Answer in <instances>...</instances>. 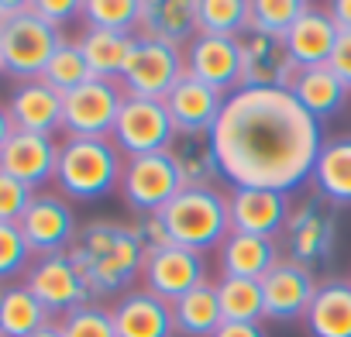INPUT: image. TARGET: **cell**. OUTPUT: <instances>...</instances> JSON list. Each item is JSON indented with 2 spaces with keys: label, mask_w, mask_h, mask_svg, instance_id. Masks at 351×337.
Here are the masks:
<instances>
[{
  "label": "cell",
  "mask_w": 351,
  "mask_h": 337,
  "mask_svg": "<svg viewBox=\"0 0 351 337\" xmlns=\"http://www.w3.org/2000/svg\"><path fill=\"white\" fill-rule=\"evenodd\" d=\"M289 93L300 100V107L313 117V121H330L337 117L348 100H351V90L327 69V66H313V69H300L289 83Z\"/></svg>",
  "instance_id": "4316f807"
},
{
  "label": "cell",
  "mask_w": 351,
  "mask_h": 337,
  "mask_svg": "<svg viewBox=\"0 0 351 337\" xmlns=\"http://www.w3.org/2000/svg\"><path fill=\"white\" fill-rule=\"evenodd\" d=\"M172 320H176V337H214L217 327L224 323L221 303H217V286L207 282L183 299L172 303Z\"/></svg>",
  "instance_id": "4dcf8cb0"
},
{
  "label": "cell",
  "mask_w": 351,
  "mask_h": 337,
  "mask_svg": "<svg viewBox=\"0 0 351 337\" xmlns=\"http://www.w3.org/2000/svg\"><path fill=\"white\" fill-rule=\"evenodd\" d=\"M69 255L80 265L93 299H121L134 289V279H141L148 251L141 248L131 224L90 221L80 227Z\"/></svg>",
  "instance_id": "7a4b0ae2"
},
{
  "label": "cell",
  "mask_w": 351,
  "mask_h": 337,
  "mask_svg": "<svg viewBox=\"0 0 351 337\" xmlns=\"http://www.w3.org/2000/svg\"><path fill=\"white\" fill-rule=\"evenodd\" d=\"M56 165H59V141L49 134L14 131L8 145L0 148V168L35 193L56 183Z\"/></svg>",
  "instance_id": "e0dca14e"
},
{
  "label": "cell",
  "mask_w": 351,
  "mask_h": 337,
  "mask_svg": "<svg viewBox=\"0 0 351 337\" xmlns=\"http://www.w3.org/2000/svg\"><path fill=\"white\" fill-rule=\"evenodd\" d=\"M93 76H90V66H86V59H83V52H80V42L76 38H66L59 49H56V55L49 59V66H45V73H42V83H49L56 93H73L76 86H83V83H90Z\"/></svg>",
  "instance_id": "e575fe53"
},
{
  "label": "cell",
  "mask_w": 351,
  "mask_h": 337,
  "mask_svg": "<svg viewBox=\"0 0 351 337\" xmlns=\"http://www.w3.org/2000/svg\"><path fill=\"white\" fill-rule=\"evenodd\" d=\"M186 76V49H176L158 38L134 35L128 66L121 73V90L124 97H141V100H165L169 90Z\"/></svg>",
  "instance_id": "52a82bcc"
},
{
  "label": "cell",
  "mask_w": 351,
  "mask_h": 337,
  "mask_svg": "<svg viewBox=\"0 0 351 337\" xmlns=\"http://www.w3.org/2000/svg\"><path fill=\"white\" fill-rule=\"evenodd\" d=\"M138 35L169 42L176 49H186L200 35L197 0H141Z\"/></svg>",
  "instance_id": "7402d4cb"
},
{
  "label": "cell",
  "mask_w": 351,
  "mask_h": 337,
  "mask_svg": "<svg viewBox=\"0 0 351 337\" xmlns=\"http://www.w3.org/2000/svg\"><path fill=\"white\" fill-rule=\"evenodd\" d=\"M110 313H114L117 337H176L172 303L158 299L145 286L114 299Z\"/></svg>",
  "instance_id": "ffe728a7"
},
{
  "label": "cell",
  "mask_w": 351,
  "mask_h": 337,
  "mask_svg": "<svg viewBox=\"0 0 351 337\" xmlns=\"http://www.w3.org/2000/svg\"><path fill=\"white\" fill-rule=\"evenodd\" d=\"M162 224L169 231V241L207 255L210 248H221L231 234V214H228V193L221 190H183L165 210Z\"/></svg>",
  "instance_id": "277c9868"
},
{
  "label": "cell",
  "mask_w": 351,
  "mask_h": 337,
  "mask_svg": "<svg viewBox=\"0 0 351 337\" xmlns=\"http://www.w3.org/2000/svg\"><path fill=\"white\" fill-rule=\"evenodd\" d=\"M176 127L172 117L165 110L162 100H141V97H128L110 141L117 145V151L124 158H138V155H155V151H172L176 145Z\"/></svg>",
  "instance_id": "30bf717a"
},
{
  "label": "cell",
  "mask_w": 351,
  "mask_h": 337,
  "mask_svg": "<svg viewBox=\"0 0 351 337\" xmlns=\"http://www.w3.org/2000/svg\"><path fill=\"white\" fill-rule=\"evenodd\" d=\"M0 76H4V62H0Z\"/></svg>",
  "instance_id": "7dc6e473"
},
{
  "label": "cell",
  "mask_w": 351,
  "mask_h": 337,
  "mask_svg": "<svg viewBox=\"0 0 351 337\" xmlns=\"http://www.w3.org/2000/svg\"><path fill=\"white\" fill-rule=\"evenodd\" d=\"M210 145L231 190L293 193L313 176L324 127L289 90L241 86L224 100Z\"/></svg>",
  "instance_id": "6da1fadb"
},
{
  "label": "cell",
  "mask_w": 351,
  "mask_h": 337,
  "mask_svg": "<svg viewBox=\"0 0 351 337\" xmlns=\"http://www.w3.org/2000/svg\"><path fill=\"white\" fill-rule=\"evenodd\" d=\"M238 45H241V86L289 90V83L300 69L289 59V49L282 38H272V35L248 28L238 38Z\"/></svg>",
  "instance_id": "2e32d148"
},
{
  "label": "cell",
  "mask_w": 351,
  "mask_h": 337,
  "mask_svg": "<svg viewBox=\"0 0 351 337\" xmlns=\"http://www.w3.org/2000/svg\"><path fill=\"white\" fill-rule=\"evenodd\" d=\"M8 114L14 131H28V134H56L62 131V93H56L49 83L42 79H28L18 83L11 90L8 100Z\"/></svg>",
  "instance_id": "44dd1931"
},
{
  "label": "cell",
  "mask_w": 351,
  "mask_h": 337,
  "mask_svg": "<svg viewBox=\"0 0 351 337\" xmlns=\"http://www.w3.org/2000/svg\"><path fill=\"white\" fill-rule=\"evenodd\" d=\"M224 93H217L214 86L193 79L190 73L169 90V97L162 100L169 117H172V127L176 134H210V127L217 124L221 117V107H224Z\"/></svg>",
  "instance_id": "d6986e66"
},
{
  "label": "cell",
  "mask_w": 351,
  "mask_h": 337,
  "mask_svg": "<svg viewBox=\"0 0 351 337\" xmlns=\"http://www.w3.org/2000/svg\"><path fill=\"white\" fill-rule=\"evenodd\" d=\"M32 11L52 25L56 32H62L73 18H83V0H32Z\"/></svg>",
  "instance_id": "ab89813d"
},
{
  "label": "cell",
  "mask_w": 351,
  "mask_h": 337,
  "mask_svg": "<svg viewBox=\"0 0 351 337\" xmlns=\"http://www.w3.org/2000/svg\"><path fill=\"white\" fill-rule=\"evenodd\" d=\"M62 42H66L62 32L45 25L32 11V0H28L25 11H18L11 21L0 25V62H4V76H11L18 83L42 79L49 59L56 55V49Z\"/></svg>",
  "instance_id": "8992f818"
},
{
  "label": "cell",
  "mask_w": 351,
  "mask_h": 337,
  "mask_svg": "<svg viewBox=\"0 0 351 337\" xmlns=\"http://www.w3.org/2000/svg\"><path fill=\"white\" fill-rule=\"evenodd\" d=\"M200 35L241 38L252 28V0H197Z\"/></svg>",
  "instance_id": "d6a6232c"
},
{
  "label": "cell",
  "mask_w": 351,
  "mask_h": 337,
  "mask_svg": "<svg viewBox=\"0 0 351 337\" xmlns=\"http://www.w3.org/2000/svg\"><path fill=\"white\" fill-rule=\"evenodd\" d=\"M131 227H134V234H138V241H141V248H145L148 255L172 245V241H169V231H165V224H162V214H141V217L131 221Z\"/></svg>",
  "instance_id": "60d3db41"
},
{
  "label": "cell",
  "mask_w": 351,
  "mask_h": 337,
  "mask_svg": "<svg viewBox=\"0 0 351 337\" xmlns=\"http://www.w3.org/2000/svg\"><path fill=\"white\" fill-rule=\"evenodd\" d=\"M327 69L351 90V32H341L337 42H334V52L327 59Z\"/></svg>",
  "instance_id": "b9f144b4"
},
{
  "label": "cell",
  "mask_w": 351,
  "mask_h": 337,
  "mask_svg": "<svg viewBox=\"0 0 351 337\" xmlns=\"http://www.w3.org/2000/svg\"><path fill=\"white\" fill-rule=\"evenodd\" d=\"M293 207H296L293 193H276V190H231L228 193V214H231L234 234L279 241L289 224Z\"/></svg>",
  "instance_id": "5bb4252c"
},
{
  "label": "cell",
  "mask_w": 351,
  "mask_h": 337,
  "mask_svg": "<svg viewBox=\"0 0 351 337\" xmlns=\"http://www.w3.org/2000/svg\"><path fill=\"white\" fill-rule=\"evenodd\" d=\"M306 337H351V279H324L303 316Z\"/></svg>",
  "instance_id": "484cf974"
},
{
  "label": "cell",
  "mask_w": 351,
  "mask_h": 337,
  "mask_svg": "<svg viewBox=\"0 0 351 337\" xmlns=\"http://www.w3.org/2000/svg\"><path fill=\"white\" fill-rule=\"evenodd\" d=\"M327 14L334 18L337 32H351V0H330Z\"/></svg>",
  "instance_id": "ee69618b"
},
{
  "label": "cell",
  "mask_w": 351,
  "mask_h": 337,
  "mask_svg": "<svg viewBox=\"0 0 351 337\" xmlns=\"http://www.w3.org/2000/svg\"><path fill=\"white\" fill-rule=\"evenodd\" d=\"M45 323H52V316L25 282L0 289V337H32Z\"/></svg>",
  "instance_id": "f546056e"
},
{
  "label": "cell",
  "mask_w": 351,
  "mask_h": 337,
  "mask_svg": "<svg viewBox=\"0 0 351 337\" xmlns=\"http://www.w3.org/2000/svg\"><path fill=\"white\" fill-rule=\"evenodd\" d=\"M317 275L289 258H282L272 272L262 275V299H265V320L272 323H303L313 296H317Z\"/></svg>",
  "instance_id": "9a60e30c"
},
{
  "label": "cell",
  "mask_w": 351,
  "mask_h": 337,
  "mask_svg": "<svg viewBox=\"0 0 351 337\" xmlns=\"http://www.w3.org/2000/svg\"><path fill=\"white\" fill-rule=\"evenodd\" d=\"M14 134V124H11V114H8V103H0V148L8 145V138Z\"/></svg>",
  "instance_id": "f6af8a7d"
},
{
  "label": "cell",
  "mask_w": 351,
  "mask_h": 337,
  "mask_svg": "<svg viewBox=\"0 0 351 337\" xmlns=\"http://www.w3.org/2000/svg\"><path fill=\"white\" fill-rule=\"evenodd\" d=\"M217 303L224 323H265V299L258 279H231L221 275L217 282Z\"/></svg>",
  "instance_id": "1f68e13d"
},
{
  "label": "cell",
  "mask_w": 351,
  "mask_h": 337,
  "mask_svg": "<svg viewBox=\"0 0 351 337\" xmlns=\"http://www.w3.org/2000/svg\"><path fill=\"white\" fill-rule=\"evenodd\" d=\"M35 190H28L25 183H18L14 176H8L0 168V224H18L21 214L28 210Z\"/></svg>",
  "instance_id": "f35d334b"
},
{
  "label": "cell",
  "mask_w": 351,
  "mask_h": 337,
  "mask_svg": "<svg viewBox=\"0 0 351 337\" xmlns=\"http://www.w3.org/2000/svg\"><path fill=\"white\" fill-rule=\"evenodd\" d=\"M28 248L38 255H59V251H69L76 234H80V224H76V214H73V203L62 197V193H35L28 210L21 214L18 221Z\"/></svg>",
  "instance_id": "7c38bea8"
},
{
  "label": "cell",
  "mask_w": 351,
  "mask_h": 337,
  "mask_svg": "<svg viewBox=\"0 0 351 337\" xmlns=\"http://www.w3.org/2000/svg\"><path fill=\"white\" fill-rule=\"evenodd\" d=\"M337 234H341V224H337V207H330L324 197H317L313 190L293 207L289 214V224L282 231V258L317 272L324 269L334 251H337Z\"/></svg>",
  "instance_id": "5b68a950"
},
{
  "label": "cell",
  "mask_w": 351,
  "mask_h": 337,
  "mask_svg": "<svg viewBox=\"0 0 351 337\" xmlns=\"http://www.w3.org/2000/svg\"><path fill=\"white\" fill-rule=\"evenodd\" d=\"M117 190H121L124 207L134 217L162 214L176 197L183 193V179H180V168H176V162H172V151L124 158V176H121Z\"/></svg>",
  "instance_id": "ba28073f"
},
{
  "label": "cell",
  "mask_w": 351,
  "mask_h": 337,
  "mask_svg": "<svg viewBox=\"0 0 351 337\" xmlns=\"http://www.w3.org/2000/svg\"><path fill=\"white\" fill-rule=\"evenodd\" d=\"M124 90L114 79H90L62 97V131L66 138H110L117 114L124 107Z\"/></svg>",
  "instance_id": "8fae6325"
},
{
  "label": "cell",
  "mask_w": 351,
  "mask_h": 337,
  "mask_svg": "<svg viewBox=\"0 0 351 337\" xmlns=\"http://www.w3.org/2000/svg\"><path fill=\"white\" fill-rule=\"evenodd\" d=\"M186 73L217 93L231 97L241 90V45L238 38H221V35H197L186 45Z\"/></svg>",
  "instance_id": "ac0fdd59"
},
{
  "label": "cell",
  "mask_w": 351,
  "mask_h": 337,
  "mask_svg": "<svg viewBox=\"0 0 351 337\" xmlns=\"http://www.w3.org/2000/svg\"><path fill=\"white\" fill-rule=\"evenodd\" d=\"M172 162L180 168L183 190H217V183L224 179L210 134H180L172 145Z\"/></svg>",
  "instance_id": "83f0119b"
},
{
  "label": "cell",
  "mask_w": 351,
  "mask_h": 337,
  "mask_svg": "<svg viewBox=\"0 0 351 337\" xmlns=\"http://www.w3.org/2000/svg\"><path fill=\"white\" fill-rule=\"evenodd\" d=\"M124 176V155L110 138H66L59 145L56 190L73 203H93L110 197Z\"/></svg>",
  "instance_id": "3957f363"
},
{
  "label": "cell",
  "mask_w": 351,
  "mask_h": 337,
  "mask_svg": "<svg viewBox=\"0 0 351 337\" xmlns=\"http://www.w3.org/2000/svg\"><path fill=\"white\" fill-rule=\"evenodd\" d=\"M32 262H35V251L28 248L21 227L18 224H0V282L25 275Z\"/></svg>",
  "instance_id": "74e56055"
},
{
  "label": "cell",
  "mask_w": 351,
  "mask_h": 337,
  "mask_svg": "<svg viewBox=\"0 0 351 337\" xmlns=\"http://www.w3.org/2000/svg\"><path fill=\"white\" fill-rule=\"evenodd\" d=\"M141 282L148 292H155L165 303L183 299L186 292L207 286V258L200 251L180 248V245H169L162 251L145 255V269H141Z\"/></svg>",
  "instance_id": "4fadbf2b"
},
{
  "label": "cell",
  "mask_w": 351,
  "mask_h": 337,
  "mask_svg": "<svg viewBox=\"0 0 351 337\" xmlns=\"http://www.w3.org/2000/svg\"><path fill=\"white\" fill-rule=\"evenodd\" d=\"M310 186L317 197H324L330 207H351V134L324 138V148L317 155Z\"/></svg>",
  "instance_id": "cb8c5ba5"
},
{
  "label": "cell",
  "mask_w": 351,
  "mask_h": 337,
  "mask_svg": "<svg viewBox=\"0 0 351 337\" xmlns=\"http://www.w3.org/2000/svg\"><path fill=\"white\" fill-rule=\"evenodd\" d=\"M25 286L35 292V299L49 310L52 320H62L66 313L93 303V292H90V286H86V279L69 251L38 255L25 272Z\"/></svg>",
  "instance_id": "9c48e42d"
},
{
  "label": "cell",
  "mask_w": 351,
  "mask_h": 337,
  "mask_svg": "<svg viewBox=\"0 0 351 337\" xmlns=\"http://www.w3.org/2000/svg\"><path fill=\"white\" fill-rule=\"evenodd\" d=\"M59 330H62V337H117L110 306H104L97 299L73 310V313H66L59 320Z\"/></svg>",
  "instance_id": "8d00e7d4"
},
{
  "label": "cell",
  "mask_w": 351,
  "mask_h": 337,
  "mask_svg": "<svg viewBox=\"0 0 351 337\" xmlns=\"http://www.w3.org/2000/svg\"><path fill=\"white\" fill-rule=\"evenodd\" d=\"M0 289H4V286H0Z\"/></svg>",
  "instance_id": "c3c4849f"
},
{
  "label": "cell",
  "mask_w": 351,
  "mask_h": 337,
  "mask_svg": "<svg viewBox=\"0 0 351 337\" xmlns=\"http://www.w3.org/2000/svg\"><path fill=\"white\" fill-rule=\"evenodd\" d=\"M214 337H269L262 323H221Z\"/></svg>",
  "instance_id": "7bdbcfd3"
},
{
  "label": "cell",
  "mask_w": 351,
  "mask_h": 337,
  "mask_svg": "<svg viewBox=\"0 0 351 337\" xmlns=\"http://www.w3.org/2000/svg\"><path fill=\"white\" fill-rule=\"evenodd\" d=\"M337 35L341 32H337L334 18L327 14V8H317L313 4L282 42H286L289 59L296 62V69H313V66H327Z\"/></svg>",
  "instance_id": "d4e9b609"
},
{
  "label": "cell",
  "mask_w": 351,
  "mask_h": 337,
  "mask_svg": "<svg viewBox=\"0 0 351 337\" xmlns=\"http://www.w3.org/2000/svg\"><path fill=\"white\" fill-rule=\"evenodd\" d=\"M141 0H83V25L117 35H138Z\"/></svg>",
  "instance_id": "836d02e7"
},
{
  "label": "cell",
  "mask_w": 351,
  "mask_h": 337,
  "mask_svg": "<svg viewBox=\"0 0 351 337\" xmlns=\"http://www.w3.org/2000/svg\"><path fill=\"white\" fill-rule=\"evenodd\" d=\"M32 337H62V330H59V320H52V323H45L42 330H35Z\"/></svg>",
  "instance_id": "bcb514c9"
},
{
  "label": "cell",
  "mask_w": 351,
  "mask_h": 337,
  "mask_svg": "<svg viewBox=\"0 0 351 337\" xmlns=\"http://www.w3.org/2000/svg\"><path fill=\"white\" fill-rule=\"evenodd\" d=\"M282 262V248L272 238H255V234H228L224 245L217 248V269L221 275L231 279H258L272 272Z\"/></svg>",
  "instance_id": "603a6c76"
},
{
  "label": "cell",
  "mask_w": 351,
  "mask_h": 337,
  "mask_svg": "<svg viewBox=\"0 0 351 337\" xmlns=\"http://www.w3.org/2000/svg\"><path fill=\"white\" fill-rule=\"evenodd\" d=\"M310 8V0H252V28L272 38H286Z\"/></svg>",
  "instance_id": "d590c367"
},
{
  "label": "cell",
  "mask_w": 351,
  "mask_h": 337,
  "mask_svg": "<svg viewBox=\"0 0 351 337\" xmlns=\"http://www.w3.org/2000/svg\"><path fill=\"white\" fill-rule=\"evenodd\" d=\"M76 42H80V52H83L86 66H90V76H93V79H114V83H117L121 73H124V66H128L134 35L83 28V35H80Z\"/></svg>",
  "instance_id": "f1b7e54d"
}]
</instances>
